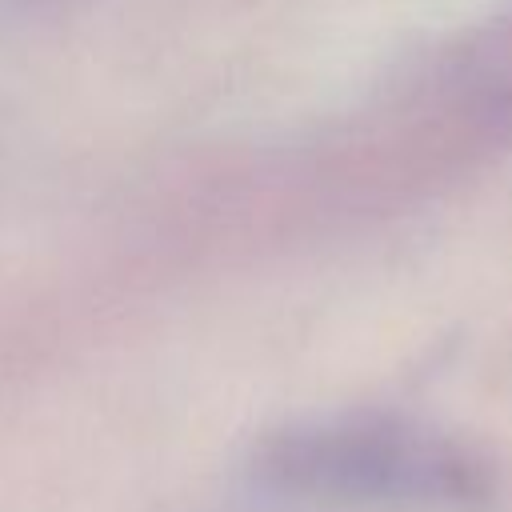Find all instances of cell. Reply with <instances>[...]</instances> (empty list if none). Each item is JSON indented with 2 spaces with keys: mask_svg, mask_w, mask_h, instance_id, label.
Instances as JSON below:
<instances>
[{
  "mask_svg": "<svg viewBox=\"0 0 512 512\" xmlns=\"http://www.w3.org/2000/svg\"><path fill=\"white\" fill-rule=\"evenodd\" d=\"M256 476L308 504L460 512L488 496L484 468L452 440L396 416L296 424L256 448Z\"/></svg>",
  "mask_w": 512,
  "mask_h": 512,
  "instance_id": "cell-1",
  "label": "cell"
}]
</instances>
